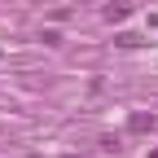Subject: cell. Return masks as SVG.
<instances>
[{"mask_svg":"<svg viewBox=\"0 0 158 158\" xmlns=\"http://www.w3.org/2000/svg\"><path fill=\"white\" fill-rule=\"evenodd\" d=\"M127 127H132V132H149V127H154V118H149V114H132V123H127Z\"/></svg>","mask_w":158,"mask_h":158,"instance_id":"1","label":"cell"},{"mask_svg":"<svg viewBox=\"0 0 158 158\" xmlns=\"http://www.w3.org/2000/svg\"><path fill=\"white\" fill-rule=\"evenodd\" d=\"M106 18H110V22H123V18H127V5H110Z\"/></svg>","mask_w":158,"mask_h":158,"instance_id":"2","label":"cell"}]
</instances>
